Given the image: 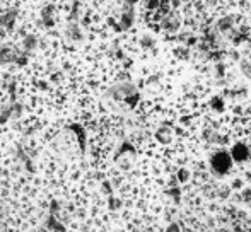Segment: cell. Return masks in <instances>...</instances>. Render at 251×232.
Wrapping results in <instances>:
<instances>
[{
    "instance_id": "cell-11",
    "label": "cell",
    "mask_w": 251,
    "mask_h": 232,
    "mask_svg": "<svg viewBox=\"0 0 251 232\" xmlns=\"http://www.w3.org/2000/svg\"><path fill=\"white\" fill-rule=\"evenodd\" d=\"M43 229H48V231H65V224L62 222V219H60L58 215H55V213H48L47 220H45V226Z\"/></svg>"
},
{
    "instance_id": "cell-4",
    "label": "cell",
    "mask_w": 251,
    "mask_h": 232,
    "mask_svg": "<svg viewBox=\"0 0 251 232\" xmlns=\"http://www.w3.org/2000/svg\"><path fill=\"white\" fill-rule=\"evenodd\" d=\"M27 57L23 50L10 46V45H2L0 46V65H24L27 62Z\"/></svg>"
},
{
    "instance_id": "cell-12",
    "label": "cell",
    "mask_w": 251,
    "mask_h": 232,
    "mask_svg": "<svg viewBox=\"0 0 251 232\" xmlns=\"http://www.w3.org/2000/svg\"><path fill=\"white\" fill-rule=\"evenodd\" d=\"M108 210L109 212H118L120 209L123 207V202H122V198H118V196H115V195H109L108 196Z\"/></svg>"
},
{
    "instance_id": "cell-2",
    "label": "cell",
    "mask_w": 251,
    "mask_h": 232,
    "mask_svg": "<svg viewBox=\"0 0 251 232\" xmlns=\"http://www.w3.org/2000/svg\"><path fill=\"white\" fill-rule=\"evenodd\" d=\"M208 166H210V171L219 178H227L229 173L234 167V159H232L229 149H215L208 154Z\"/></svg>"
},
{
    "instance_id": "cell-8",
    "label": "cell",
    "mask_w": 251,
    "mask_h": 232,
    "mask_svg": "<svg viewBox=\"0 0 251 232\" xmlns=\"http://www.w3.org/2000/svg\"><path fill=\"white\" fill-rule=\"evenodd\" d=\"M21 113H23V106H21L19 103H16V99H12L7 106L2 108V111H0V125L7 123L9 119L19 118Z\"/></svg>"
},
{
    "instance_id": "cell-9",
    "label": "cell",
    "mask_w": 251,
    "mask_h": 232,
    "mask_svg": "<svg viewBox=\"0 0 251 232\" xmlns=\"http://www.w3.org/2000/svg\"><path fill=\"white\" fill-rule=\"evenodd\" d=\"M40 23H41V26L47 27V29L55 24V9H53L51 3L45 5L43 9L40 10Z\"/></svg>"
},
{
    "instance_id": "cell-7",
    "label": "cell",
    "mask_w": 251,
    "mask_h": 232,
    "mask_svg": "<svg viewBox=\"0 0 251 232\" xmlns=\"http://www.w3.org/2000/svg\"><path fill=\"white\" fill-rule=\"evenodd\" d=\"M17 19H19V9L17 7H7L5 10L0 12V27L7 33L14 31L17 24Z\"/></svg>"
},
{
    "instance_id": "cell-5",
    "label": "cell",
    "mask_w": 251,
    "mask_h": 232,
    "mask_svg": "<svg viewBox=\"0 0 251 232\" xmlns=\"http://www.w3.org/2000/svg\"><path fill=\"white\" fill-rule=\"evenodd\" d=\"M63 36L74 46L82 43L86 40V29H84L82 19H69L65 31H63Z\"/></svg>"
},
{
    "instance_id": "cell-6",
    "label": "cell",
    "mask_w": 251,
    "mask_h": 232,
    "mask_svg": "<svg viewBox=\"0 0 251 232\" xmlns=\"http://www.w3.org/2000/svg\"><path fill=\"white\" fill-rule=\"evenodd\" d=\"M229 152H231L236 164H245V162H248V161H251V149L245 139L234 140V142L231 143V147H229Z\"/></svg>"
},
{
    "instance_id": "cell-1",
    "label": "cell",
    "mask_w": 251,
    "mask_h": 232,
    "mask_svg": "<svg viewBox=\"0 0 251 232\" xmlns=\"http://www.w3.org/2000/svg\"><path fill=\"white\" fill-rule=\"evenodd\" d=\"M51 147L58 156H82L86 152V132L79 125L67 126L53 137Z\"/></svg>"
},
{
    "instance_id": "cell-10",
    "label": "cell",
    "mask_w": 251,
    "mask_h": 232,
    "mask_svg": "<svg viewBox=\"0 0 251 232\" xmlns=\"http://www.w3.org/2000/svg\"><path fill=\"white\" fill-rule=\"evenodd\" d=\"M38 46H40V38H38V34L31 33V34H26L23 40V51L26 55H31L34 53V51L38 50Z\"/></svg>"
},
{
    "instance_id": "cell-15",
    "label": "cell",
    "mask_w": 251,
    "mask_h": 232,
    "mask_svg": "<svg viewBox=\"0 0 251 232\" xmlns=\"http://www.w3.org/2000/svg\"><path fill=\"white\" fill-rule=\"evenodd\" d=\"M74 2H75V0H74Z\"/></svg>"
},
{
    "instance_id": "cell-14",
    "label": "cell",
    "mask_w": 251,
    "mask_h": 232,
    "mask_svg": "<svg viewBox=\"0 0 251 232\" xmlns=\"http://www.w3.org/2000/svg\"><path fill=\"white\" fill-rule=\"evenodd\" d=\"M2 2H3V0H0V3H2Z\"/></svg>"
},
{
    "instance_id": "cell-13",
    "label": "cell",
    "mask_w": 251,
    "mask_h": 232,
    "mask_svg": "<svg viewBox=\"0 0 251 232\" xmlns=\"http://www.w3.org/2000/svg\"><path fill=\"white\" fill-rule=\"evenodd\" d=\"M5 215H7V207H5V203H3V200L0 198V222L5 219Z\"/></svg>"
},
{
    "instance_id": "cell-3",
    "label": "cell",
    "mask_w": 251,
    "mask_h": 232,
    "mask_svg": "<svg viewBox=\"0 0 251 232\" xmlns=\"http://www.w3.org/2000/svg\"><path fill=\"white\" fill-rule=\"evenodd\" d=\"M152 137L157 140V143H161L162 147H169L176 142L178 139V132H176V125L168 121H161L155 130L152 132Z\"/></svg>"
}]
</instances>
